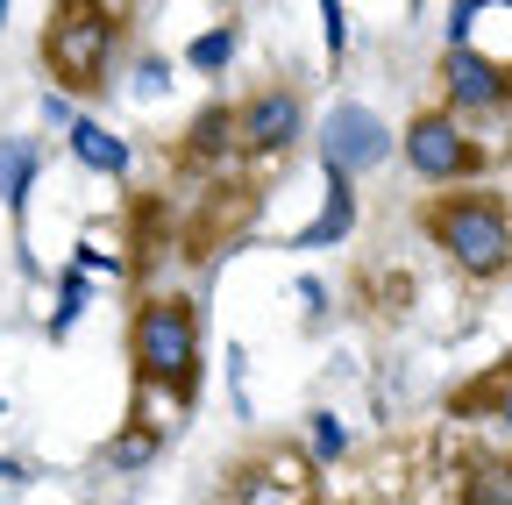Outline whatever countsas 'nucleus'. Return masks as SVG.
<instances>
[{"instance_id":"f257e3e1","label":"nucleus","mask_w":512,"mask_h":505,"mask_svg":"<svg viewBox=\"0 0 512 505\" xmlns=\"http://www.w3.org/2000/svg\"><path fill=\"white\" fill-rule=\"evenodd\" d=\"M128 363H136V385L171 399V406H192L200 399V313L178 292H150L128 321Z\"/></svg>"},{"instance_id":"f03ea898","label":"nucleus","mask_w":512,"mask_h":505,"mask_svg":"<svg viewBox=\"0 0 512 505\" xmlns=\"http://www.w3.org/2000/svg\"><path fill=\"white\" fill-rule=\"evenodd\" d=\"M420 228L463 278L491 285V278L512 271V207L498 193H441V200H427Z\"/></svg>"},{"instance_id":"7ed1b4c3","label":"nucleus","mask_w":512,"mask_h":505,"mask_svg":"<svg viewBox=\"0 0 512 505\" xmlns=\"http://www.w3.org/2000/svg\"><path fill=\"white\" fill-rule=\"evenodd\" d=\"M114 36H121V22H114L107 0H57L50 22H43V72L64 93H107Z\"/></svg>"},{"instance_id":"20e7f679","label":"nucleus","mask_w":512,"mask_h":505,"mask_svg":"<svg viewBox=\"0 0 512 505\" xmlns=\"http://www.w3.org/2000/svg\"><path fill=\"white\" fill-rule=\"evenodd\" d=\"M399 150H406V171H413L420 185H463V178L484 171V150H477V136L463 129L456 107H427V114H413L406 136H399Z\"/></svg>"},{"instance_id":"39448f33","label":"nucleus","mask_w":512,"mask_h":505,"mask_svg":"<svg viewBox=\"0 0 512 505\" xmlns=\"http://www.w3.org/2000/svg\"><path fill=\"white\" fill-rule=\"evenodd\" d=\"M392 150H399V136L384 129V114H370V107H356V100L328 107V121H320V171L363 178V171H377Z\"/></svg>"},{"instance_id":"423d86ee","label":"nucleus","mask_w":512,"mask_h":505,"mask_svg":"<svg viewBox=\"0 0 512 505\" xmlns=\"http://www.w3.org/2000/svg\"><path fill=\"white\" fill-rule=\"evenodd\" d=\"M235 136H242V157H285L299 136H306V100L292 86H264L235 107Z\"/></svg>"},{"instance_id":"0eeeda50","label":"nucleus","mask_w":512,"mask_h":505,"mask_svg":"<svg viewBox=\"0 0 512 505\" xmlns=\"http://www.w3.org/2000/svg\"><path fill=\"white\" fill-rule=\"evenodd\" d=\"M441 93H448V107H456L463 121L470 114H498V107H512V72L491 65L477 43H448L441 50Z\"/></svg>"},{"instance_id":"6e6552de","label":"nucleus","mask_w":512,"mask_h":505,"mask_svg":"<svg viewBox=\"0 0 512 505\" xmlns=\"http://www.w3.org/2000/svg\"><path fill=\"white\" fill-rule=\"evenodd\" d=\"M235 505H313V456L264 449L235 470Z\"/></svg>"},{"instance_id":"1a4fd4ad","label":"nucleus","mask_w":512,"mask_h":505,"mask_svg":"<svg viewBox=\"0 0 512 505\" xmlns=\"http://www.w3.org/2000/svg\"><path fill=\"white\" fill-rule=\"evenodd\" d=\"M349 228H356V178L328 171V200H320V214L292 235V249H335V242H349Z\"/></svg>"},{"instance_id":"9d476101","label":"nucleus","mask_w":512,"mask_h":505,"mask_svg":"<svg viewBox=\"0 0 512 505\" xmlns=\"http://www.w3.org/2000/svg\"><path fill=\"white\" fill-rule=\"evenodd\" d=\"M36 171H43V143H36V136H0V207H8L15 228H22V214H29Z\"/></svg>"},{"instance_id":"9b49d317","label":"nucleus","mask_w":512,"mask_h":505,"mask_svg":"<svg viewBox=\"0 0 512 505\" xmlns=\"http://www.w3.org/2000/svg\"><path fill=\"white\" fill-rule=\"evenodd\" d=\"M64 143H72V157H79L86 171H100V178H128V143L107 129V121H93V114H72Z\"/></svg>"},{"instance_id":"f8f14e48","label":"nucleus","mask_w":512,"mask_h":505,"mask_svg":"<svg viewBox=\"0 0 512 505\" xmlns=\"http://www.w3.org/2000/svg\"><path fill=\"white\" fill-rule=\"evenodd\" d=\"M235 150H242L235 107H207V114L185 129V157H192V164H221V157H235Z\"/></svg>"},{"instance_id":"ddd939ff","label":"nucleus","mask_w":512,"mask_h":505,"mask_svg":"<svg viewBox=\"0 0 512 505\" xmlns=\"http://www.w3.org/2000/svg\"><path fill=\"white\" fill-rule=\"evenodd\" d=\"M456 498L463 505H512V456H470Z\"/></svg>"},{"instance_id":"4468645a","label":"nucleus","mask_w":512,"mask_h":505,"mask_svg":"<svg viewBox=\"0 0 512 505\" xmlns=\"http://www.w3.org/2000/svg\"><path fill=\"white\" fill-rule=\"evenodd\" d=\"M157 449H164V434L150 420H136V427H121L107 449H100V463L107 470H143V463H157Z\"/></svg>"},{"instance_id":"2eb2a0df","label":"nucleus","mask_w":512,"mask_h":505,"mask_svg":"<svg viewBox=\"0 0 512 505\" xmlns=\"http://www.w3.org/2000/svg\"><path fill=\"white\" fill-rule=\"evenodd\" d=\"M235 43H242V29H235V22H214L207 36H192V43H185V65L214 79V72H228V65H235Z\"/></svg>"},{"instance_id":"dca6fc26","label":"nucleus","mask_w":512,"mask_h":505,"mask_svg":"<svg viewBox=\"0 0 512 505\" xmlns=\"http://www.w3.org/2000/svg\"><path fill=\"white\" fill-rule=\"evenodd\" d=\"M306 449H313V463H342L349 456V427H342V413H306Z\"/></svg>"},{"instance_id":"f3484780","label":"nucleus","mask_w":512,"mask_h":505,"mask_svg":"<svg viewBox=\"0 0 512 505\" xmlns=\"http://www.w3.org/2000/svg\"><path fill=\"white\" fill-rule=\"evenodd\" d=\"M79 313H86V271L72 264V271H64V292H57V313H50V342H64V335H72V321H79Z\"/></svg>"},{"instance_id":"a211bd4d","label":"nucleus","mask_w":512,"mask_h":505,"mask_svg":"<svg viewBox=\"0 0 512 505\" xmlns=\"http://www.w3.org/2000/svg\"><path fill=\"white\" fill-rule=\"evenodd\" d=\"M320 36H328V57L342 65V57H349V15H342V0H320Z\"/></svg>"},{"instance_id":"6ab92c4d","label":"nucleus","mask_w":512,"mask_h":505,"mask_svg":"<svg viewBox=\"0 0 512 505\" xmlns=\"http://www.w3.org/2000/svg\"><path fill=\"white\" fill-rule=\"evenodd\" d=\"M484 8H512V0H456V8H448V43H470Z\"/></svg>"},{"instance_id":"aec40b11","label":"nucleus","mask_w":512,"mask_h":505,"mask_svg":"<svg viewBox=\"0 0 512 505\" xmlns=\"http://www.w3.org/2000/svg\"><path fill=\"white\" fill-rule=\"evenodd\" d=\"M484 406H491V420H498V427L512 434V363H505V370L491 377V392H484Z\"/></svg>"},{"instance_id":"412c9836","label":"nucleus","mask_w":512,"mask_h":505,"mask_svg":"<svg viewBox=\"0 0 512 505\" xmlns=\"http://www.w3.org/2000/svg\"><path fill=\"white\" fill-rule=\"evenodd\" d=\"M171 86V65H164V57H143V65H136V93H164Z\"/></svg>"},{"instance_id":"4be33fe9","label":"nucleus","mask_w":512,"mask_h":505,"mask_svg":"<svg viewBox=\"0 0 512 505\" xmlns=\"http://www.w3.org/2000/svg\"><path fill=\"white\" fill-rule=\"evenodd\" d=\"M43 121H50V129H72V93H64V86L43 93Z\"/></svg>"},{"instance_id":"5701e85b","label":"nucleus","mask_w":512,"mask_h":505,"mask_svg":"<svg viewBox=\"0 0 512 505\" xmlns=\"http://www.w3.org/2000/svg\"><path fill=\"white\" fill-rule=\"evenodd\" d=\"M8 8H15V0H0V22H8Z\"/></svg>"}]
</instances>
